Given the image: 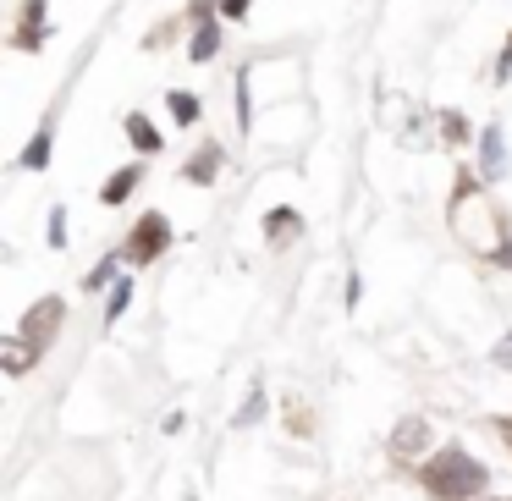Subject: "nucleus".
<instances>
[{
    "label": "nucleus",
    "mask_w": 512,
    "mask_h": 501,
    "mask_svg": "<svg viewBox=\"0 0 512 501\" xmlns=\"http://www.w3.org/2000/svg\"><path fill=\"white\" fill-rule=\"evenodd\" d=\"M485 485H490L485 463H479L474 452H463V446H441V452L424 463V490L441 496V501H474Z\"/></svg>",
    "instance_id": "1"
},
{
    "label": "nucleus",
    "mask_w": 512,
    "mask_h": 501,
    "mask_svg": "<svg viewBox=\"0 0 512 501\" xmlns=\"http://www.w3.org/2000/svg\"><path fill=\"white\" fill-rule=\"evenodd\" d=\"M479 177L485 182L507 177V144H501V127H485V133H479Z\"/></svg>",
    "instance_id": "2"
},
{
    "label": "nucleus",
    "mask_w": 512,
    "mask_h": 501,
    "mask_svg": "<svg viewBox=\"0 0 512 501\" xmlns=\"http://www.w3.org/2000/svg\"><path fill=\"white\" fill-rule=\"evenodd\" d=\"M166 243H171V226H166V215H144V221H138V243H133V265H144V259H155Z\"/></svg>",
    "instance_id": "3"
},
{
    "label": "nucleus",
    "mask_w": 512,
    "mask_h": 501,
    "mask_svg": "<svg viewBox=\"0 0 512 501\" xmlns=\"http://www.w3.org/2000/svg\"><path fill=\"white\" fill-rule=\"evenodd\" d=\"M56 325H61V298H45V303H34V309H28L23 336L39 347V342H50V336H56Z\"/></svg>",
    "instance_id": "4"
},
{
    "label": "nucleus",
    "mask_w": 512,
    "mask_h": 501,
    "mask_svg": "<svg viewBox=\"0 0 512 501\" xmlns=\"http://www.w3.org/2000/svg\"><path fill=\"white\" fill-rule=\"evenodd\" d=\"M424 441H430V424H424V419H402L397 435H391V452H397V457H419Z\"/></svg>",
    "instance_id": "5"
},
{
    "label": "nucleus",
    "mask_w": 512,
    "mask_h": 501,
    "mask_svg": "<svg viewBox=\"0 0 512 501\" xmlns=\"http://www.w3.org/2000/svg\"><path fill=\"white\" fill-rule=\"evenodd\" d=\"M215 45H221V23H215V17H199V34H193V50H188V56H193V61H210Z\"/></svg>",
    "instance_id": "6"
},
{
    "label": "nucleus",
    "mask_w": 512,
    "mask_h": 501,
    "mask_svg": "<svg viewBox=\"0 0 512 501\" xmlns=\"http://www.w3.org/2000/svg\"><path fill=\"white\" fill-rule=\"evenodd\" d=\"M138 182H144V171H138V166H122V171H116L111 182H105V204H122L127 193L138 188Z\"/></svg>",
    "instance_id": "7"
},
{
    "label": "nucleus",
    "mask_w": 512,
    "mask_h": 501,
    "mask_svg": "<svg viewBox=\"0 0 512 501\" xmlns=\"http://www.w3.org/2000/svg\"><path fill=\"white\" fill-rule=\"evenodd\" d=\"M127 138H133V144L144 149V155H155V149H160V133H155V127H149V122H144V116H138V111L127 116Z\"/></svg>",
    "instance_id": "8"
},
{
    "label": "nucleus",
    "mask_w": 512,
    "mask_h": 501,
    "mask_svg": "<svg viewBox=\"0 0 512 501\" xmlns=\"http://www.w3.org/2000/svg\"><path fill=\"white\" fill-rule=\"evenodd\" d=\"M23 166L28 171H45L50 166V127H39V133H34V144L23 149Z\"/></svg>",
    "instance_id": "9"
},
{
    "label": "nucleus",
    "mask_w": 512,
    "mask_h": 501,
    "mask_svg": "<svg viewBox=\"0 0 512 501\" xmlns=\"http://www.w3.org/2000/svg\"><path fill=\"white\" fill-rule=\"evenodd\" d=\"M28 364H34V342H28V336H12V342H6V369L23 375Z\"/></svg>",
    "instance_id": "10"
},
{
    "label": "nucleus",
    "mask_w": 512,
    "mask_h": 501,
    "mask_svg": "<svg viewBox=\"0 0 512 501\" xmlns=\"http://www.w3.org/2000/svg\"><path fill=\"white\" fill-rule=\"evenodd\" d=\"M221 166V144H204L199 155H193V166H188V177L193 182H210V171Z\"/></svg>",
    "instance_id": "11"
},
{
    "label": "nucleus",
    "mask_w": 512,
    "mask_h": 501,
    "mask_svg": "<svg viewBox=\"0 0 512 501\" xmlns=\"http://www.w3.org/2000/svg\"><path fill=\"white\" fill-rule=\"evenodd\" d=\"M166 111L177 116L182 127H193V122H199V100H193V94H166Z\"/></svg>",
    "instance_id": "12"
},
{
    "label": "nucleus",
    "mask_w": 512,
    "mask_h": 501,
    "mask_svg": "<svg viewBox=\"0 0 512 501\" xmlns=\"http://www.w3.org/2000/svg\"><path fill=\"white\" fill-rule=\"evenodd\" d=\"M127 303H133V281H116V287H111V303H105V320H122Z\"/></svg>",
    "instance_id": "13"
},
{
    "label": "nucleus",
    "mask_w": 512,
    "mask_h": 501,
    "mask_svg": "<svg viewBox=\"0 0 512 501\" xmlns=\"http://www.w3.org/2000/svg\"><path fill=\"white\" fill-rule=\"evenodd\" d=\"M116 270H122V259H105L100 270H89V292H100V287H111L116 281Z\"/></svg>",
    "instance_id": "14"
},
{
    "label": "nucleus",
    "mask_w": 512,
    "mask_h": 501,
    "mask_svg": "<svg viewBox=\"0 0 512 501\" xmlns=\"http://www.w3.org/2000/svg\"><path fill=\"white\" fill-rule=\"evenodd\" d=\"M259 408H265V391H254V397H248V408H243V413H237V424H243V430H248V424H254V419H259Z\"/></svg>",
    "instance_id": "15"
},
{
    "label": "nucleus",
    "mask_w": 512,
    "mask_h": 501,
    "mask_svg": "<svg viewBox=\"0 0 512 501\" xmlns=\"http://www.w3.org/2000/svg\"><path fill=\"white\" fill-rule=\"evenodd\" d=\"M292 221H298L292 210H276V215H270V232H276V237H287V232H292Z\"/></svg>",
    "instance_id": "16"
},
{
    "label": "nucleus",
    "mask_w": 512,
    "mask_h": 501,
    "mask_svg": "<svg viewBox=\"0 0 512 501\" xmlns=\"http://www.w3.org/2000/svg\"><path fill=\"white\" fill-rule=\"evenodd\" d=\"M50 243H56V248H61V243H67V215H61V210H56V215H50Z\"/></svg>",
    "instance_id": "17"
},
{
    "label": "nucleus",
    "mask_w": 512,
    "mask_h": 501,
    "mask_svg": "<svg viewBox=\"0 0 512 501\" xmlns=\"http://www.w3.org/2000/svg\"><path fill=\"white\" fill-rule=\"evenodd\" d=\"M490 358H496L501 369H512V336H501V342H496V353H490Z\"/></svg>",
    "instance_id": "18"
},
{
    "label": "nucleus",
    "mask_w": 512,
    "mask_h": 501,
    "mask_svg": "<svg viewBox=\"0 0 512 501\" xmlns=\"http://www.w3.org/2000/svg\"><path fill=\"white\" fill-rule=\"evenodd\" d=\"M248 6H254V0H221V12H226V17H243Z\"/></svg>",
    "instance_id": "19"
},
{
    "label": "nucleus",
    "mask_w": 512,
    "mask_h": 501,
    "mask_svg": "<svg viewBox=\"0 0 512 501\" xmlns=\"http://www.w3.org/2000/svg\"><path fill=\"white\" fill-rule=\"evenodd\" d=\"M485 501H512V496H485Z\"/></svg>",
    "instance_id": "20"
}]
</instances>
